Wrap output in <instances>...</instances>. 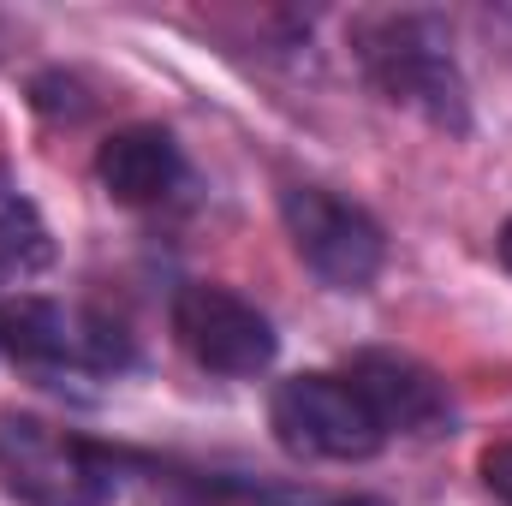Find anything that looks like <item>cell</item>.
<instances>
[{
	"label": "cell",
	"instance_id": "10",
	"mask_svg": "<svg viewBox=\"0 0 512 506\" xmlns=\"http://www.w3.org/2000/svg\"><path fill=\"white\" fill-rule=\"evenodd\" d=\"M483 483H489V489L512 506V441H507V447H489V453H483Z\"/></svg>",
	"mask_w": 512,
	"mask_h": 506
},
{
	"label": "cell",
	"instance_id": "5",
	"mask_svg": "<svg viewBox=\"0 0 512 506\" xmlns=\"http://www.w3.org/2000/svg\"><path fill=\"white\" fill-rule=\"evenodd\" d=\"M280 215H286V233H292L298 256L334 292H364L382 274V251H387L382 227L358 203H346V197H334L322 185H292L280 197Z\"/></svg>",
	"mask_w": 512,
	"mask_h": 506
},
{
	"label": "cell",
	"instance_id": "3",
	"mask_svg": "<svg viewBox=\"0 0 512 506\" xmlns=\"http://www.w3.org/2000/svg\"><path fill=\"white\" fill-rule=\"evenodd\" d=\"M268 423L280 435L286 453L298 459H370L382 447V423L370 411V399L358 393L352 376H292L274 387Z\"/></svg>",
	"mask_w": 512,
	"mask_h": 506
},
{
	"label": "cell",
	"instance_id": "2",
	"mask_svg": "<svg viewBox=\"0 0 512 506\" xmlns=\"http://www.w3.org/2000/svg\"><path fill=\"white\" fill-rule=\"evenodd\" d=\"M358 48H364V66L387 102H405V108L429 114L435 126L465 120V90H459L453 54H447V36L435 18H417V12L370 18L358 30Z\"/></svg>",
	"mask_w": 512,
	"mask_h": 506
},
{
	"label": "cell",
	"instance_id": "9",
	"mask_svg": "<svg viewBox=\"0 0 512 506\" xmlns=\"http://www.w3.org/2000/svg\"><path fill=\"white\" fill-rule=\"evenodd\" d=\"M48 256H54V245H48L36 203L18 197L12 185H0V274H36V268H48Z\"/></svg>",
	"mask_w": 512,
	"mask_h": 506
},
{
	"label": "cell",
	"instance_id": "12",
	"mask_svg": "<svg viewBox=\"0 0 512 506\" xmlns=\"http://www.w3.org/2000/svg\"><path fill=\"white\" fill-rule=\"evenodd\" d=\"M501 256H507V268H512V221H507V233H501Z\"/></svg>",
	"mask_w": 512,
	"mask_h": 506
},
{
	"label": "cell",
	"instance_id": "7",
	"mask_svg": "<svg viewBox=\"0 0 512 506\" xmlns=\"http://www.w3.org/2000/svg\"><path fill=\"white\" fill-rule=\"evenodd\" d=\"M346 376L370 399L382 435H429L447 423V387L399 352H358Z\"/></svg>",
	"mask_w": 512,
	"mask_h": 506
},
{
	"label": "cell",
	"instance_id": "11",
	"mask_svg": "<svg viewBox=\"0 0 512 506\" xmlns=\"http://www.w3.org/2000/svg\"><path fill=\"white\" fill-rule=\"evenodd\" d=\"M239 506H376V501H358V495H340V501H316V495H251V501H239Z\"/></svg>",
	"mask_w": 512,
	"mask_h": 506
},
{
	"label": "cell",
	"instance_id": "1",
	"mask_svg": "<svg viewBox=\"0 0 512 506\" xmlns=\"http://www.w3.org/2000/svg\"><path fill=\"white\" fill-rule=\"evenodd\" d=\"M0 489L24 506H108L120 471L72 429L30 411H0Z\"/></svg>",
	"mask_w": 512,
	"mask_h": 506
},
{
	"label": "cell",
	"instance_id": "6",
	"mask_svg": "<svg viewBox=\"0 0 512 506\" xmlns=\"http://www.w3.org/2000/svg\"><path fill=\"white\" fill-rule=\"evenodd\" d=\"M173 334L215 376H256V370L274 364L268 316L227 286H185L173 298Z\"/></svg>",
	"mask_w": 512,
	"mask_h": 506
},
{
	"label": "cell",
	"instance_id": "4",
	"mask_svg": "<svg viewBox=\"0 0 512 506\" xmlns=\"http://www.w3.org/2000/svg\"><path fill=\"white\" fill-rule=\"evenodd\" d=\"M0 346L36 376H108L126 364L120 328L84 310H60L48 298L0 304Z\"/></svg>",
	"mask_w": 512,
	"mask_h": 506
},
{
	"label": "cell",
	"instance_id": "8",
	"mask_svg": "<svg viewBox=\"0 0 512 506\" xmlns=\"http://www.w3.org/2000/svg\"><path fill=\"white\" fill-rule=\"evenodd\" d=\"M96 173H102V185H108L114 203L149 209V203L173 197L185 161H179V143H173L161 126H126V131H114V137L102 143Z\"/></svg>",
	"mask_w": 512,
	"mask_h": 506
}]
</instances>
